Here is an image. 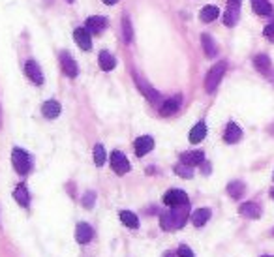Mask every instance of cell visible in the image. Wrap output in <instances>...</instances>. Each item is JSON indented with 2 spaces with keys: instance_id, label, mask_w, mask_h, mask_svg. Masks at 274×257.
<instances>
[{
  "instance_id": "cell-6",
  "label": "cell",
  "mask_w": 274,
  "mask_h": 257,
  "mask_svg": "<svg viewBox=\"0 0 274 257\" xmlns=\"http://www.w3.org/2000/svg\"><path fill=\"white\" fill-rule=\"evenodd\" d=\"M60 66H62L64 75H68V77H77V74H79L77 62L74 60V56L70 55L68 51H62V53H60Z\"/></svg>"
},
{
  "instance_id": "cell-7",
  "label": "cell",
  "mask_w": 274,
  "mask_h": 257,
  "mask_svg": "<svg viewBox=\"0 0 274 257\" xmlns=\"http://www.w3.org/2000/svg\"><path fill=\"white\" fill-rule=\"evenodd\" d=\"M188 196L182 190H169L163 196V205L167 207H181V205H188Z\"/></svg>"
},
{
  "instance_id": "cell-11",
  "label": "cell",
  "mask_w": 274,
  "mask_h": 257,
  "mask_svg": "<svg viewBox=\"0 0 274 257\" xmlns=\"http://www.w3.org/2000/svg\"><path fill=\"white\" fill-rule=\"evenodd\" d=\"M133 147H135V154L141 158L145 154H149L152 148H154V139L149 137V135H141V137H137L135 143H133Z\"/></svg>"
},
{
  "instance_id": "cell-27",
  "label": "cell",
  "mask_w": 274,
  "mask_h": 257,
  "mask_svg": "<svg viewBox=\"0 0 274 257\" xmlns=\"http://www.w3.org/2000/svg\"><path fill=\"white\" fill-rule=\"evenodd\" d=\"M120 221L124 223L126 227H130V229H137L139 227V218H137L133 212L130 210H120Z\"/></svg>"
},
{
  "instance_id": "cell-19",
  "label": "cell",
  "mask_w": 274,
  "mask_h": 257,
  "mask_svg": "<svg viewBox=\"0 0 274 257\" xmlns=\"http://www.w3.org/2000/svg\"><path fill=\"white\" fill-rule=\"evenodd\" d=\"M98 64H100V68L104 72H111V70H115V66H117V58H115L109 51H101L100 56H98Z\"/></svg>"
},
{
  "instance_id": "cell-32",
  "label": "cell",
  "mask_w": 274,
  "mask_h": 257,
  "mask_svg": "<svg viewBox=\"0 0 274 257\" xmlns=\"http://www.w3.org/2000/svg\"><path fill=\"white\" fill-rule=\"evenodd\" d=\"M94 201H96V194H94V191H87V194H85V197H83V207L92 208Z\"/></svg>"
},
{
  "instance_id": "cell-29",
  "label": "cell",
  "mask_w": 274,
  "mask_h": 257,
  "mask_svg": "<svg viewBox=\"0 0 274 257\" xmlns=\"http://www.w3.org/2000/svg\"><path fill=\"white\" fill-rule=\"evenodd\" d=\"M106 162H107V152L106 148H104V145H96L94 147V164L98 167H101Z\"/></svg>"
},
{
  "instance_id": "cell-16",
  "label": "cell",
  "mask_w": 274,
  "mask_h": 257,
  "mask_svg": "<svg viewBox=\"0 0 274 257\" xmlns=\"http://www.w3.org/2000/svg\"><path fill=\"white\" fill-rule=\"evenodd\" d=\"M181 102H182L181 96H173V98L165 100V102H163V105L160 107V113H162V116L175 115V113L179 111V107H181Z\"/></svg>"
},
{
  "instance_id": "cell-17",
  "label": "cell",
  "mask_w": 274,
  "mask_h": 257,
  "mask_svg": "<svg viewBox=\"0 0 274 257\" xmlns=\"http://www.w3.org/2000/svg\"><path fill=\"white\" fill-rule=\"evenodd\" d=\"M241 137H243V130L238 128L235 122H229L227 124V128L224 132V141L233 145V143H238L241 141Z\"/></svg>"
},
{
  "instance_id": "cell-5",
  "label": "cell",
  "mask_w": 274,
  "mask_h": 257,
  "mask_svg": "<svg viewBox=\"0 0 274 257\" xmlns=\"http://www.w3.org/2000/svg\"><path fill=\"white\" fill-rule=\"evenodd\" d=\"M241 2H243V0H227V10H225V13H224L225 26L237 25L238 13H241Z\"/></svg>"
},
{
  "instance_id": "cell-20",
  "label": "cell",
  "mask_w": 274,
  "mask_h": 257,
  "mask_svg": "<svg viewBox=\"0 0 274 257\" xmlns=\"http://www.w3.org/2000/svg\"><path fill=\"white\" fill-rule=\"evenodd\" d=\"M60 111H62V107H60V104H58L56 100H49V102H45V104L42 105V113H44V116H47V118H56V116L60 115Z\"/></svg>"
},
{
  "instance_id": "cell-10",
  "label": "cell",
  "mask_w": 274,
  "mask_h": 257,
  "mask_svg": "<svg viewBox=\"0 0 274 257\" xmlns=\"http://www.w3.org/2000/svg\"><path fill=\"white\" fill-rule=\"evenodd\" d=\"M25 75L28 79L34 83V85H44V74H42V70L38 66V62L34 60H28L25 64Z\"/></svg>"
},
{
  "instance_id": "cell-18",
  "label": "cell",
  "mask_w": 274,
  "mask_h": 257,
  "mask_svg": "<svg viewBox=\"0 0 274 257\" xmlns=\"http://www.w3.org/2000/svg\"><path fill=\"white\" fill-rule=\"evenodd\" d=\"M211 218V210L209 208H197V210H193L192 216H190V220L195 227H203L209 221Z\"/></svg>"
},
{
  "instance_id": "cell-38",
  "label": "cell",
  "mask_w": 274,
  "mask_h": 257,
  "mask_svg": "<svg viewBox=\"0 0 274 257\" xmlns=\"http://www.w3.org/2000/svg\"><path fill=\"white\" fill-rule=\"evenodd\" d=\"M270 197H272V199H274V190H272V191H270Z\"/></svg>"
},
{
  "instance_id": "cell-34",
  "label": "cell",
  "mask_w": 274,
  "mask_h": 257,
  "mask_svg": "<svg viewBox=\"0 0 274 257\" xmlns=\"http://www.w3.org/2000/svg\"><path fill=\"white\" fill-rule=\"evenodd\" d=\"M179 257H195V255H193V251L188 246H181L179 248Z\"/></svg>"
},
{
  "instance_id": "cell-23",
  "label": "cell",
  "mask_w": 274,
  "mask_h": 257,
  "mask_svg": "<svg viewBox=\"0 0 274 257\" xmlns=\"http://www.w3.org/2000/svg\"><path fill=\"white\" fill-rule=\"evenodd\" d=\"M207 137V124L197 122L190 132V143H201Z\"/></svg>"
},
{
  "instance_id": "cell-8",
  "label": "cell",
  "mask_w": 274,
  "mask_h": 257,
  "mask_svg": "<svg viewBox=\"0 0 274 257\" xmlns=\"http://www.w3.org/2000/svg\"><path fill=\"white\" fill-rule=\"evenodd\" d=\"M133 77H135V83H137V86H139V90L143 92V96H145L147 100H149L150 104H158V102L162 100L160 92L154 90V88H152V86H150L149 83H145V81L141 79L139 75H133Z\"/></svg>"
},
{
  "instance_id": "cell-30",
  "label": "cell",
  "mask_w": 274,
  "mask_h": 257,
  "mask_svg": "<svg viewBox=\"0 0 274 257\" xmlns=\"http://www.w3.org/2000/svg\"><path fill=\"white\" fill-rule=\"evenodd\" d=\"M122 36H124V43H131V40H133V26L128 17L122 19Z\"/></svg>"
},
{
  "instance_id": "cell-35",
  "label": "cell",
  "mask_w": 274,
  "mask_h": 257,
  "mask_svg": "<svg viewBox=\"0 0 274 257\" xmlns=\"http://www.w3.org/2000/svg\"><path fill=\"white\" fill-rule=\"evenodd\" d=\"M201 166H203V173H205V175H209V173H211V166H207L205 162H203Z\"/></svg>"
},
{
  "instance_id": "cell-25",
  "label": "cell",
  "mask_w": 274,
  "mask_h": 257,
  "mask_svg": "<svg viewBox=\"0 0 274 257\" xmlns=\"http://www.w3.org/2000/svg\"><path fill=\"white\" fill-rule=\"evenodd\" d=\"M252 8L257 15H272V4L268 0H252Z\"/></svg>"
},
{
  "instance_id": "cell-12",
  "label": "cell",
  "mask_w": 274,
  "mask_h": 257,
  "mask_svg": "<svg viewBox=\"0 0 274 257\" xmlns=\"http://www.w3.org/2000/svg\"><path fill=\"white\" fill-rule=\"evenodd\" d=\"M74 38H75V42H77V45H79L83 51H90V49H92L90 32H88L85 26H79V28H75V30H74Z\"/></svg>"
},
{
  "instance_id": "cell-13",
  "label": "cell",
  "mask_w": 274,
  "mask_h": 257,
  "mask_svg": "<svg viewBox=\"0 0 274 257\" xmlns=\"http://www.w3.org/2000/svg\"><path fill=\"white\" fill-rule=\"evenodd\" d=\"M181 162H182V164H186V166H190V167H197V166H201V164L205 162V154L201 152V150L182 152L181 154Z\"/></svg>"
},
{
  "instance_id": "cell-9",
  "label": "cell",
  "mask_w": 274,
  "mask_h": 257,
  "mask_svg": "<svg viewBox=\"0 0 274 257\" xmlns=\"http://www.w3.org/2000/svg\"><path fill=\"white\" fill-rule=\"evenodd\" d=\"M85 28H87L90 34L98 36V34H101V32L107 28V19L106 17H100V15L88 17L87 21H85Z\"/></svg>"
},
{
  "instance_id": "cell-14",
  "label": "cell",
  "mask_w": 274,
  "mask_h": 257,
  "mask_svg": "<svg viewBox=\"0 0 274 257\" xmlns=\"http://www.w3.org/2000/svg\"><path fill=\"white\" fill-rule=\"evenodd\" d=\"M238 212L243 216H246V218H250V220H257V218L261 216V207L254 201H248V203H243V205H241Z\"/></svg>"
},
{
  "instance_id": "cell-22",
  "label": "cell",
  "mask_w": 274,
  "mask_h": 257,
  "mask_svg": "<svg viewBox=\"0 0 274 257\" xmlns=\"http://www.w3.org/2000/svg\"><path fill=\"white\" fill-rule=\"evenodd\" d=\"M254 66H256L257 72H261V74L268 75L270 74V58L267 55H256L254 56Z\"/></svg>"
},
{
  "instance_id": "cell-28",
  "label": "cell",
  "mask_w": 274,
  "mask_h": 257,
  "mask_svg": "<svg viewBox=\"0 0 274 257\" xmlns=\"http://www.w3.org/2000/svg\"><path fill=\"white\" fill-rule=\"evenodd\" d=\"M218 15H220V10L216 6H205L201 10L199 19L203 23H212L214 19H218Z\"/></svg>"
},
{
  "instance_id": "cell-21",
  "label": "cell",
  "mask_w": 274,
  "mask_h": 257,
  "mask_svg": "<svg viewBox=\"0 0 274 257\" xmlns=\"http://www.w3.org/2000/svg\"><path fill=\"white\" fill-rule=\"evenodd\" d=\"M201 43H203V51H205V55L209 56V58H214V56L218 55V47H216L212 36L203 34V36H201Z\"/></svg>"
},
{
  "instance_id": "cell-15",
  "label": "cell",
  "mask_w": 274,
  "mask_h": 257,
  "mask_svg": "<svg viewBox=\"0 0 274 257\" xmlns=\"http://www.w3.org/2000/svg\"><path fill=\"white\" fill-rule=\"evenodd\" d=\"M92 237H94V229L88 226V223H79V226H77V229H75V239H77L79 244L90 242Z\"/></svg>"
},
{
  "instance_id": "cell-3",
  "label": "cell",
  "mask_w": 274,
  "mask_h": 257,
  "mask_svg": "<svg viewBox=\"0 0 274 257\" xmlns=\"http://www.w3.org/2000/svg\"><path fill=\"white\" fill-rule=\"evenodd\" d=\"M225 62H218V64H214V66L209 70V74H207L205 77V90L207 92H214L216 88H218L220 81H222V77H224L225 74Z\"/></svg>"
},
{
  "instance_id": "cell-36",
  "label": "cell",
  "mask_w": 274,
  "mask_h": 257,
  "mask_svg": "<svg viewBox=\"0 0 274 257\" xmlns=\"http://www.w3.org/2000/svg\"><path fill=\"white\" fill-rule=\"evenodd\" d=\"M119 0H104V4H107V6H113V4H117Z\"/></svg>"
},
{
  "instance_id": "cell-4",
  "label": "cell",
  "mask_w": 274,
  "mask_h": 257,
  "mask_svg": "<svg viewBox=\"0 0 274 257\" xmlns=\"http://www.w3.org/2000/svg\"><path fill=\"white\" fill-rule=\"evenodd\" d=\"M111 169L117 175H126L130 171V162L120 150H113L111 152Z\"/></svg>"
},
{
  "instance_id": "cell-31",
  "label": "cell",
  "mask_w": 274,
  "mask_h": 257,
  "mask_svg": "<svg viewBox=\"0 0 274 257\" xmlns=\"http://www.w3.org/2000/svg\"><path fill=\"white\" fill-rule=\"evenodd\" d=\"M175 173L179 175V177H182V178H192L193 177V167H190V166H186V164H179V166L175 167Z\"/></svg>"
},
{
  "instance_id": "cell-40",
  "label": "cell",
  "mask_w": 274,
  "mask_h": 257,
  "mask_svg": "<svg viewBox=\"0 0 274 257\" xmlns=\"http://www.w3.org/2000/svg\"><path fill=\"white\" fill-rule=\"evenodd\" d=\"M261 257H270V255H261Z\"/></svg>"
},
{
  "instance_id": "cell-39",
  "label": "cell",
  "mask_w": 274,
  "mask_h": 257,
  "mask_svg": "<svg viewBox=\"0 0 274 257\" xmlns=\"http://www.w3.org/2000/svg\"><path fill=\"white\" fill-rule=\"evenodd\" d=\"M66 2H74V0H66Z\"/></svg>"
},
{
  "instance_id": "cell-26",
  "label": "cell",
  "mask_w": 274,
  "mask_h": 257,
  "mask_svg": "<svg viewBox=\"0 0 274 257\" xmlns=\"http://www.w3.org/2000/svg\"><path fill=\"white\" fill-rule=\"evenodd\" d=\"M246 191V186H244L243 180H233V182L227 184V194H229L233 199H241Z\"/></svg>"
},
{
  "instance_id": "cell-1",
  "label": "cell",
  "mask_w": 274,
  "mask_h": 257,
  "mask_svg": "<svg viewBox=\"0 0 274 257\" xmlns=\"http://www.w3.org/2000/svg\"><path fill=\"white\" fill-rule=\"evenodd\" d=\"M188 216H190V203L181 205V207H171L169 212H163L160 216V226L165 231H173V229H181L186 223Z\"/></svg>"
},
{
  "instance_id": "cell-33",
  "label": "cell",
  "mask_w": 274,
  "mask_h": 257,
  "mask_svg": "<svg viewBox=\"0 0 274 257\" xmlns=\"http://www.w3.org/2000/svg\"><path fill=\"white\" fill-rule=\"evenodd\" d=\"M263 36L274 42V23H270V25L265 26V30H263Z\"/></svg>"
},
{
  "instance_id": "cell-37",
  "label": "cell",
  "mask_w": 274,
  "mask_h": 257,
  "mask_svg": "<svg viewBox=\"0 0 274 257\" xmlns=\"http://www.w3.org/2000/svg\"><path fill=\"white\" fill-rule=\"evenodd\" d=\"M268 79H270V83H272V85H274V74L268 75Z\"/></svg>"
},
{
  "instance_id": "cell-2",
  "label": "cell",
  "mask_w": 274,
  "mask_h": 257,
  "mask_svg": "<svg viewBox=\"0 0 274 257\" xmlns=\"http://www.w3.org/2000/svg\"><path fill=\"white\" fill-rule=\"evenodd\" d=\"M12 164L19 175H28L32 171V156L28 152H25L23 148H13Z\"/></svg>"
},
{
  "instance_id": "cell-24",
  "label": "cell",
  "mask_w": 274,
  "mask_h": 257,
  "mask_svg": "<svg viewBox=\"0 0 274 257\" xmlns=\"http://www.w3.org/2000/svg\"><path fill=\"white\" fill-rule=\"evenodd\" d=\"M13 197L21 207H28V203H30V196H28V190H26L25 184H19L15 191H13Z\"/></svg>"
}]
</instances>
